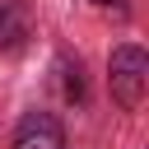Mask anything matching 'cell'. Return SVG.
Here are the masks:
<instances>
[{"mask_svg":"<svg viewBox=\"0 0 149 149\" xmlns=\"http://www.w3.org/2000/svg\"><path fill=\"white\" fill-rule=\"evenodd\" d=\"M107 70H112V98H116L126 112L140 107V102H144V88H149V56H144V47H135V42L116 47Z\"/></svg>","mask_w":149,"mask_h":149,"instance_id":"obj_1","label":"cell"},{"mask_svg":"<svg viewBox=\"0 0 149 149\" xmlns=\"http://www.w3.org/2000/svg\"><path fill=\"white\" fill-rule=\"evenodd\" d=\"M23 37H28V23H23V14H19L14 5H5V0H0V47H5V51H14Z\"/></svg>","mask_w":149,"mask_h":149,"instance_id":"obj_3","label":"cell"},{"mask_svg":"<svg viewBox=\"0 0 149 149\" xmlns=\"http://www.w3.org/2000/svg\"><path fill=\"white\" fill-rule=\"evenodd\" d=\"M93 5H126V0H93Z\"/></svg>","mask_w":149,"mask_h":149,"instance_id":"obj_4","label":"cell"},{"mask_svg":"<svg viewBox=\"0 0 149 149\" xmlns=\"http://www.w3.org/2000/svg\"><path fill=\"white\" fill-rule=\"evenodd\" d=\"M14 149H65V130L51 112H28L14 130Z\"/></svg>","mask_w":149,"mask_h":149,"instance_id":"obj_2","label":"cell"}]
</instances>
